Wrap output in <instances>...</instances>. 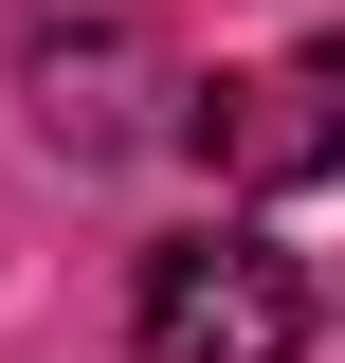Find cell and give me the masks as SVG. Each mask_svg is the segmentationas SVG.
I'll return each mask as SVG.
<instances>
[{"label":"cell","instance_id":"1","mask_svg":"<svg viewBox=\"0 0 345 363\" xmlns=\"http://www.w3.org/2000/svg\"><path fill=\"white\" fill-rule=\"evenodd\" d=\"M128 345L146 363H291L309 345V272L273 236H164L128 291Z\"/></svg>","mask_w":345,"mask_h":363},{"label":"cell","instance_id":"3","mask_svg":"<svg viewBox=\"0 0 345 363\" xmlns=\"http://www.w3.org/2000/svg\"><path fill=\"white\" fill-rule=\"evenodd\" d=\"M146 18H91V37H37V145L55 164H128L146 145Z\"/></svg>","mask_w":345,"mask_h":363},{"label":"cell","instance_id":"2","mask_svg":"<svg viewBox=\"0 0 345 363\" xmlns=\"http://www.w3.org/2000/svg\"><path fill=\"white\" fill-rule=\"evenodd\" d=\"M182 145H200L218 182H255V200H291V182L345 164V55H255V73H200L182 91Z\"/></svg>","mask_w":345,"mask_h":363}]
</instances>
